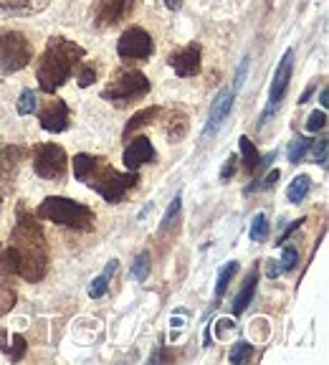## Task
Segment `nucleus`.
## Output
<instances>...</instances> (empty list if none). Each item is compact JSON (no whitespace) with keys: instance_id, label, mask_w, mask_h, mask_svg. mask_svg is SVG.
<instances>
[{"instance_id":"4c0bfd02","label":"nucleus","mask_w":329,"mask_h":365,"mask_svg":"<svg viewBox=\"0 0 329 365\" xmlns=\"http://www.w3.org/2000/svg\"><path fill=\"white\" fill-rule=\"evenodd\" d=\"M266 264H268V267H266L268 279H278V277L284 274V267H281V262H276V259H273V262H266Z\"/></svg>"},{"instance_id":"c756f323","label":"nucleus","mask_w":329,"mask_h":365,"mask_svg":"<svg viewBox=\"0 0 329 365\" xmlns=\"http://www.w3.org/2000/svg\"><path fill=\"white\" fill-rule=\"evenodd\" d=\"M16 304V289L8 282H0V314H6Z\"/></svg>"},{"instance_id":"c03bdc74","label":"nucleus","mask_w":329,"mask_h":365,"mask_svg":"<svg viewBox=\"0 0 329 365\" xmlns=\"http://www.w3.org/2000/svg\"><path fill=\"white\" fill-rule=\"evenodd\" d=\"M0 205H3V195H0Z\"/></svg>"},{"instance_id":"e433bc0d","label":"nucleus","mask_w":329,"mask_h":365,"mask_svg":"<svg viewBox=\"0 0 329 365\" xmlns=\"http://www.w3.org/2000/svg\"><path fill=\"white\" fill-rule=\"evenodd\" d=\"M278 178H281V173H278V170H271V173L266 175V180H263V182H256V188H254V190H271L273 185L278 182Z\"/></svg>"},{"instance_id":"a878e982","label":"nucleus","mask_w":329,"mask_h":365,"mask_svg":"<svg viewBox=\"0 0 329 365\" xmlns=\"http://www.w3.org/2000/svg\"><path fill=\"white\" fill-rule=\"evenodd\" d=\"M36 107H38V94H36L33 89H23L21 97H18L16 102V109L21 117H26V114H33Z\"/></svg>"},{"instance_id":"ea45409f","label":"nucleus","mask_w":329,"mask_h":365,"mask_svg":"<svg viewBox=\"0 0 329 365\" xmlns=\"http://www.w3.org/2000/svg\"><path fill=\"white\" fill-rule=\"evenodd\" d=\"M246 68H249V56L241 61V68H239V74H236V91L241 89V84H244V76H246Z\"/></svg>"},{"instance_id":"0eeeda50","label":"nucleus","mask_w":329,"mask_h":365,"mask_svg":"<svg viewBox=\"0 0 329 365\" xmlns=\"http://www.w3.org/2000/svg\"><path fill=\"white\" fill-rule=\"evenodd\" d=\"M33 170L43 180L61 182L66 180L68 173V155L61 145L53 143H41L33 148Z\"/></svg>"},{"instance_id":"dca6fc26","label":"nucleus","mask_w":329,"mask_h":365,"mask_svg":"<svg viewBox=\"0 0 329 365\" xmlns=\"http://www.w3.org/2000/svg\"><path fill=\"white\" fill-rule=\"evenodd\" d=\"M51 0H0V16H36L46 11Z\"/></svg>"},{"instance_id":"c9c22d12","label":"nucleus","mask_w":329,"mask_h":365,"mask_svg":"<svg viewBox=\"0 0 329 365\" xmlns=\"http://www.w3.org/2000/svg\"><path fill=\"white\" fill-rule=\"evenodd\" d=\"M236 163H239V158H236V155H231V158L226 160V165H223V170H221V180L223 182H228L233 175H236Z\"/></svg>"},{"instance_id":"4468645a","label":"nucleus","mask_w":329,"mask_h":365,"mask_svg":"<svg viewBox=\"0 0 329 365\" xmlns=\"http://www.w3.org/2000/svg\"><path fill=\"white\" fill-rule=\"evenodd\" d=\"M122 160H125L127 170H140L142 165L155 163V160H157V153H155V145L150 143L147 137H135V140H130V145L125 148Z\"/></svg>"},{"instance_id":"37998d69","label":"nucleus","mask_w":329,"mask_h":365,"mask_svg":"<svg viewBox=\"0 0 329 365\" xmlns=\"http://www.w3.org/2000/svg\"><path fill=\"white\" fill-rule=\"evenodd\" d=\"M319 104H322V107H329V91H327V86H322V91H319Z\"/></svg>"},{"instance_id":"7c9ffc66","label":"nucleus","mask_w":329,"mask_h":365,"mask_svg":"<svg viewBox=\"0 0 329 365\" xmlns=\"http://www.w3.org/2000/svg\"><path fill=\"white\" fill-rule=\"evenodd\" d=\"M180 203H182V193H177L175 198H172L170 208H167V213L162 216V223H160V231H167V228L172 226V221L177 218V213H180Z\"/></svg>"},{"instance_id":"1a4fd4ad","label":"nucleus","mask_w":329,"mask_h":365,"mask_svg":"<svg viewBox=\"0 0 329 365\" xmlns=\"http://www.w3.org/2000/svg\"><path fill=\"white\" fill-rule=\"evenodd\" d=\"M137 0H94L91 6V26L94 29H114L130 21L137 11Z\"/></svg>"},{"instance_id":"cd10ccee","label":"nucleus","mask_w":329,"mask_h":365,"mask_svg":"<svg viewBox=\"0 0 329 365\" xmlns=\"http://www.w3.org/2000/svg\"><path fill=\"white\" fill-rule=\"evenodd\" d=\"M150 269H152V264H150V254H147V251L137 254L135 264H132V277H135L137 282H147Z\"/></svg>"},{"instance_id":"9b49d317","label":"nucleus","mask_w":329,"mask_h":365,"mask_svg":"<svg viewBox=\"0 0 329 365\" xmlns=\"http://www.w3.org/2000/svg\"><path fill=\"white\" fill-rule=\"evenodd\" d=\"M167 66L175 71L180 79H190V76L200 74V66H203V46L200 43H187L177 51H172L167 56Z\"/></svg>"},{"instance_id":"4be33fe9","label":"nucleus","mask_w":329,"mask_h":365,"mask_svg":"<svg viewBox=\"0 0 329 365\" xmlns=\"http://www.w3.org/2000/svg\"><path fill=\"white\" fill-rule=\"evenodd\" d=\"M241 163H244V170L249 173V175H254L256 168H258V163H261V155H258V150H256V145L251 143L249 137H241Z\"/></svg>"},{"instance_id":"f8f14e48","label":"nucleus","mask_w":329,"mask_h":365,"mask_svg":"<svg viewBox=\"0 0 329 365\" xmlns=\"http://www.w3.org/2000/svg\"><path fill=\"white\" fill-rule=\"evenodd\" d=\"M36 112H38L41 127H43L46 132H53V135L66 132L68 125H71V109H68V104L58 97L46 99L43 107H36Z\"/></svg>"},{"instance_id":"a19ab883","label":"nucleus","mask_w":329,"mask_h":365,"mask_svg":"<svg viewBox=\"0 0 329 365\" xmlns=\"http://www.w3.org/2000/svg\"><path fill=\"white\" fill-rule=\"evenodd\" d=\"M314 91H317V81H312V84H309V86H307V91H304V94H301L299 104H307V102H309V97H312Z\"/></svg>"},{"instance_id":"412c9836","label":"nucleus","mask_w":329,"mask_h":365,"mask_svg":"<svg viewBox=\"0 0 329 365\" xmlns=\"http://www.w3.org/2000/svg\"><path fill=\"white\" fill-rule=\"evenodd\" d=\"M312 178L309 175H296L294 180L289 182V188H286V200H289V203H301V200L307 198L309 195V190H312Z\"/></svg>"},{"instance_id":"7ed1b4c3","label":"nucleus","mask_w":329,"mask_h":365,"mask_svg":"<svg viewBox=\"0 0 329 365\" xmlns=\"http://www.w3.org/2000/svg\"><path fill=\"white\" fill-rule=\"evenodd\" d=\"M86 58V48L66 36H51L36 63V81L43 94H53L74 76L76 66Z\"/></svg>"},{"instance_id":"423d86ee","label":"nucleus","mask_w":329,"mask_h":365,"mask_svg":"<svg viewBox=\"0 0 329 365\" xmlns=\"http://www.w3.org/2000/svg\"><path fill=\"white\" fill-rule=\"evenodd\" d=\"M33 61L28 36L13 29H0V74H18Z\"/></svg>"},{"instance_id":"6e6552de","label":"nucleus","mask_w":329,"mask_h":365,"mask_svg":"<svg viewBox=\"0 0 329 365\" xmlns=\"http://www.w3.org/2000/svg\"><path fill=\"white\" fill-rule=\"evenodd\" d=\"M291 71H294V48H286L281 61H278L276 71H273V81H271V91H268V102H266V109L261 114V122L258 125H266L271 120L273 114L278 112L281 102H284L286 91H289V81H291Z\"/></svg>"},{"instance_id":"f03ea898","label":"nucleus","mask_w":329,"mask_h":365,"mask_svg":"<svg viewBox=\"0 0 329 365\" xmlns=\"http://www.w3.org/2000/svg\"><path fill=\"white\" fill-rule=\"evenodd\" d=\"M74 178L89 185L91 190H97L109 205H120L140 185V173L137 170L120 173L109 165L107 158L89 153L74 155Z\"/></svg>"},{"instance_id":"a211bd4d","label":"nucleus","mask_w":329,"mask_h":365,"mask_svg":"<svg viewBox=\"0 0 329 365\" xmlns=\"http://www.w3.org/2000/svg\"><path fill=\"white\" fill-rule=\"evenodd\" d=\"M256 284H258V269H254V272L246 277L244 287H241V292L236 294V299H233V314H236V317H239V314H244L246 309H249L251 299H254Z\"/></svg>"},{"instance_id":"c85d7f7f","label":"nucleus","mask_w":329,"mask_h":365,"mask_svg":"<svg viewBox=\"0 0 329 365\" xmlns=\"http://www.w3.org/2000/svg\"><path fill=\"white\" fill-rule=\"evenodd\" d=\"M251 358H254V345H251V342H236L231 355H228V360H231L233 365L249 363Z\"/></svg>"},{"instance_id":"9d476101","label":"nucleus","mask_w":329,"mask_h":365,"mask_svg":"<svg viewBox=\"0 0 329 365\" xmlns=\"http://www.w3.org/2000/svg\"><path fill=\"white\" fill-rule=\"evenodd\" d=\"M155 53V41L142 26H130L117 41V56L122 61H147Z\"/></svg>"},{"instance_id":"473e14b6","label":"nucleus","mask_w":329,"mask_h":365,"mask_svg":"<svg viewBox=\"0 0 329 365\" xmlns=\"http://www.w3.org/2000/svg\"><path fill=\"white\" fill-rule=\"evenodd\" d=\"M11 345H13V348L8 350V358H11V360H21L23 355H26V350H28V345H26V337L18 335V332L11 337Z\"/></svg>"},{"instance_id":"f3484780","label":"nucleus","mask_w":329,"mask_h":365,"mask_svg":"<svg viewBox=\"0 0 329 365\" xmlns=\"http://www.w3.org/2000/svg\"><path fill=\"white\" fill-rule=\"evenodd\" d=\"M162 112H164L162 107H145V109H140V112H137L135 117H132V120L125 125V130H122V140H125V143H130L132 135H135L137 130H142V127L152 125V122L157 120Z\"/></svg>"},{"instance_id":"aec40b11","label":"nucleus","mask_w":329,"mask_h":365,"mask_svg":"<svg viewBox=\"0 0 329 365\" xmlns=\"http://www.w3.org/2000/svg\"><path fill=\"white\" fill-rule=\"evenodd\" d=\"M120 269V262L117 259H109L107 262V269H104V274H99L97 279L89 284V297L91 299H99V297H104L109 292V282H112V274Z\"/></svg>"},{"instance_id":"f257e3e1","label":"nucleus","mask_w":329,"mask_h":365,"mask_svg":"<svg viewBox=\"0 0 329 365\" xmlns=\"http://www.w3.org/2000/svg\"><path fill=\"white\" fill-rule=\"evenodd\" d=\"M3 254H6V264L11 269V274L21 277L28 284H38L48 274L51 251L46 244V234L41 223L23 205L18 208V221L11 228V239H8V246L3 249Z\"/></svg>"},{"instance_id":"ddd939ff","label":"nucleus","mask_w":329,"mask_h":365,"mask_svg":"<svg viewBox=\"0 0 329 365\" xmlns=\"http://www.w3.org/2000/svg\"><path fill=\"white\" fill-rule=\"evenodd\" d=\"M26 155H28V150L23 145L0 148V193H13L18 170H21V163L26 160Z\"/></svg>"},{"instance_id":"39448f33","label":"nucleus","mask_w":329,"mask_h":365,"mask_svg":"<svg viewBox=\"0 0 329 365\" xmlns=\"http://www.w3.org/2000/svg\"><path fill=\"white\" fill-rule=\"evenodd\" d=\"M152 89L147 76L140 71V68H117L109 79V84L102 89V99L109 104H114L117 109H125L130 104L145 99Z\"/></svg>"},{"instance_id":"2eb2a0df","label":"nucleus","mask_w":329,"mask_h":365,"mask_svg":"<svg viewBox=\"0 0 329 365\" xmlns=\"http://www.w3.org/2000/svg\"><path fill=\"white\" fill-rule=\"evenodd\" d=\"M233 102H236V91H233V89H221V91H218L216 102H213V107H210L208 125H205V130H203V137H213L218 130H221L223 122H226V117L231 114Z\"/></svg>"},{"instance_id":"2f4dec72","label":"nucleus","mask_w":329,"mask_h":365,"mask_svg":"<svg viewBox=\"0 0 329 365\" xmlns=\"http://www.w3.org/2000/svg\"><path fill=\"white\" fill-rule=\"evenodd\" d=\"M281 267H284V274L286 272H291V269L299 264V251H296V246H286V244H281Z\"/></svg>"},{"instance_id":"b1692460","label":"nucleus","mask_w":329,"mask_h":365,"mask_svg":"<svg viewBox=\"0 0 329 365\" xmlns=\"http://www.w3.org/2000/svg\"><path fill=\"white\" fill-rule=\"evenodd\" d=\"M76 84L81 86V89H89L94 81H97V63H89V61H81L79 66H76Z\"/></svg>"},{"instance_id":"bb28decb","label":"nucleus","mask_w":329,"mask_h":365,"mask_svg":"<svg viewBox=\"0 0 329 365\" xmlns=\"http://www.w3.org/2000/svg\"><path fill=\"white\" fill-rule=\"evenodd\" d=\"M249 236H251V241H256V244H261V241L268 239V218L263 216V213L254 216V221H251Z\"/></svg>"},{"instance_id":"72a5a7b5","label":"nucleus","mask_w":329,"mask_h":365,"mask_svg":"<svg viewBox=\"0 0 329 365\" xmlns=\"http://www.w3.org/2000/svg\"><path fill=\"white\" fill-rule=\"evenodd\" d=\"M324 127H327V112H324V109H314L312 114H309V120H307V130L312 132H319V130H324Z\"/></svg>"},{"instance_id":"79ce46f5","label":"nucleus","mask_w":329,"mask_h":365,"mask_svg":"<svg viewBox=\"0 0 329 365\" xmlns=\"http://www.w3.org/2000/svg\"><path fill=\"white\" fill-rule=\"evenodd\" d=\"M162 3H164L167 11H180L182 8V0H162Z\"/></svg>"},{"instance_id":"5701e85b","label":"nucleus","mask_w":329,"mask_h":365,"mask_svg":"<svg viewBox=\"0 0 329 365\" xmlns=\"http://www.w3.org/2000/svg\"><path fill=\"white\" fill-rule=\"evenodd\" d=\"M236 272H239V262H226L221 267V272H218V282H216V292H213V302H221L223 294H226L228 284H231V279L236 277Z\"/></svg>"},{"instance_id":"6ab92c4d","label":"nucleus","mask_w":329,"mask_h":365,"mask_svg":"<svg viewBox=\"0 0 329 365\" xmlns=\"http://www.w3.org/2000/svg\"><path fill=\"white\" fill-rule=\"evenodd\" d=\"M185 132H187V114L180 112V109H172L167 114V122H164V135H167L170 143H180L182 137H185Z\"/></svg>"},{"instance_id":"393cba45","label":"nucleus","mask_w":329,"mask_h":365,"mask_svg":"<svg viewBox=\"0 0 329 365\" xmlns=\"http://www.w3.org/2000/svg\"><path fill=\"white\" fill-rule=\"evenodd\" d=\"M312 143H314V140H309V137H301V135L294 137V143L289 145V163H291V165H296V163H301V160H304V155L309 153Z\"/></svg>"},{"instance_id":"20e7f679","label":"nucleus","mask_w":329,"mask_h":365,"mask_svg":"<svg viewBox=\"0 0 329 365\" xmlns=\"http://www.w3.org/2000/svg\"><path fill=\"white\" fill-rule=\"evenodd\" d=\"M36 216L43 218V221L56 223V226L74 228V231H81V234H89L97 226V213L91 211L89 205L79 203V200L63 198V195H48V198H43Z\"/></svg>"},{"instance_id":"58836bf2","label":"nucleus","mask_w":329,"mask_h":365,"mask_svg":"<svg viewBox=\"0 0 329 365\" xmlns=\"http://www.w3.org/2000/svg\"><path fill=\"white\" fill-rule=\"evenodd\" d=\"M304 221H307V218H299V221H294V223H291V226H289V228H286L284 234H281V236H278V239H276V246L286 244V239H289V236H291V234H294L296 228H301V223H304Z\"/></svg>"},{"instance_id":"f704fd0d","label":"nucleus","mask_w":329,"mask_h":365,"mask_svg":"<svg viewBox=\"0 0 329 365\" xmlns=\"http://www.w3.org/2000/svg\"><path fill=\"white\" fill-rule=\"evenodd\" d=\"M327 148H329V143L327 140H319V143H312V160L314 163H319L322 168H327Z\"/></svg>"}]
</instances>
